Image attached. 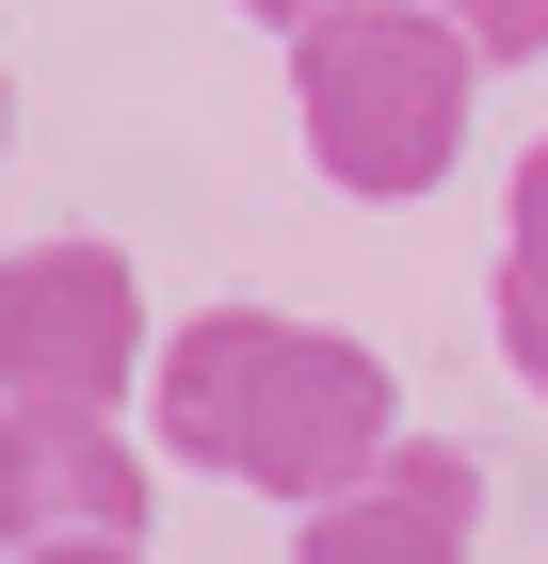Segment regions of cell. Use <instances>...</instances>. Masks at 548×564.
Segmentation results:
<instances>
[{
  "label": "cell",
  "mask_w": 548,
  "mask_h": 564,
  "mask_svg": "<svg viewBox=\"0 0 548 564\" xmlns=\"http://www.w3.org/2000/svg\"><path fill=\"white\" fill-rule=\"evenodd\" d=\"M146 435L178 468H226L258 500H339L355 468H387L404 388H387L372 339L291 323V306H194L146 371Z\"/></svg>",
  "instance_id": "6da1fadb"
},
{
  "label": "cell",
  "mask_w": 548,
  "mask_h": 564,
  "mask_svg": "<svg viewBox=\"0 0 548 564\" xmlns=\"http://www.w3.org/2000/svg\"><path fill=\"white\" fill-rule=\"evenodd\" d=\"M468 97H484V48L436 17V0H339L291 33V113H307V162L339 194H436L468 162Z\"/></svg>",
  "instance_id": "7a4b0ae2"
},
{
  "label": "cell",
  "mask_w": 548,
  "mask_h": 564,
  "mask_svg": "<svg viewBox=\"0 0 548 564\" xmlns=\"http://www.w3.org/2000/svg\"><path fill=\"white\" fill-rule=\"evenodd\" d=\"M129 371H162L129 259L114 242H17L0 259V403H129Z\"/></svg>",
  "instance_id": "3957f363"
},
{
  "label": "cell",
  "mask_w": 548,
  "mask_h": 564,
  "mask_svg": "<svg viewBox=\"0 0 548 564\" xmlns=\"http://www.w3.org/2000/svg\"><path fill=\"white\" fill-rule=\"evenodd\" d=\"M146 532V452L114 403H0V549Z\"/></svg>",
  "instance_id": "277c9868"
},
{
  "label": "cell",
  "mask_w": 548,
  "mask_h": 564,
  "mask_svg": "<svg viewBox=\"0 0 548 564\" xmlns=\"http://www.w3.org/2000/svg\"><path fill=\"white\" fill-rule=\"evenodd\" d=\"M468 532H484V468H468L452 435H387V468L307 500L291 564H468Z\"/></svg>",
  "instance_id": "5b68a950"
},
{
  "label": "cell",
  "mask_w": 548,
  "mask_h": 564,
  "mask_svg": "<svg viewBox=\"0 0 548 564\" xmlns=\"http://www.w3.org/2000/svg\"><path fill=\"white\" fill-rule=\"evenodd\" d=\"M501 274L548 291V145H516V194H501Z\"/></svg>",
  "instance_id": "8992f818"
},
{
  "label": "cell",
  "mask_w": 548,
  "mask_h": 564,
  "mask_svg": "<svg viewBox=\"0 0 548 564\" xmlns=\"http://www.w3.org/2000/svg\"><path fill=\"white\" fill-rule=\"evenodd\" d=\"M436 17H452L484 65H533V48H548V0H436Z\"/></svg>",
  "instance_id": "52a82bcc"
},
{
  "label": "cell",
  "mask_w": 548,
  "mask_h": 564,
  "mask_svg": "<svg viewBox=\"0 0 548 564\" xmlns=\"http://www.w3.org/2000/svg\"><path fill=\"white\" fill-rule=\"evenodd\" d=\"M501 371L548 403V291H516V274H501Z\"/></svg>",
  "instance_id": "ba28073f"
},
{
  "label": "cell",
  "mask_w": 548,
  "mask_h": 564,
  "mask_svg": "<svg viewBox=\"0 0 548 564\" xmlns=\"http://www.w3.org/2000/svg\"><path fill=\"white\" fill-rule=\"evenodd\" d=\"M0 564H146V532H65V549H0Z\"/></svg>",
  "instance_id": "9c48e42d"
},
{
  "label": "cell",
  "mask_w": 548,
  "mask_h": 564,
  "mask_svg": "<svg viewBox=\"0 0 548 564\" xmlns=\"http://www.w3.org/2000/svg\"><path fill=\"white\" fill-rule=\"evenodd\" d=\"M243 17H258V33H307V17H339V0H243Z\"/></svg>",
  "instance_id": "30bf717a"
},
{
  "label": "cell",
  "mask_w": 548,
  "mask_h": 564,
  "mask_svg": "<svg viewBox=\"0 0 548 564\" xmlns=\"http://www.w3.org/2000/svg\"><path fill=\"white\" fill-rule=\"evenodd\" d=\"M0 145H17V82H0Z\"/></svg>",
  "instance_id": "8fae6325"
}]
</instances>
